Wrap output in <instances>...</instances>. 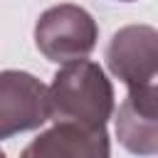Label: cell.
Segmentation results:
<instances>
[{"instance_id":"cell-1","label":"cell","mask_w":158,"mask_h":158,"mask_svg":"<svg viewBox=\"0 0 158 158\" xmlns=\"http://www.w3.org/2000/svg\"><path fill=\"white\" fill-rule=\"evenodd\" d=\"M49 89V118L91 128L106 126L114 111V89L96 62L79 59L64 64Z\"/></svg>"},{"instance_id":"cell-2","label":"cell","mask_w":158,"mask_h":158,"mask_svg":"<svg viewBox=\"0 0 158 158\" xmlns=\"http://www.w3.org/2000/svg\"><path fill=\"white\" fill-rule=\"evenodd\" d=\"M96 22L79 5H57L40 15L35 25L37 49L57 64L84 59L96 44Z\"/></svg>"},{"instance_id":"cell-3","label":"cell","mask_w":158,"mask_h":158,"mask_svg":"<svg viewBox=\"0 0 158 158\" xmlns=\"http://www.w3.org/2000/svg\"><path fill=\"white\" fill-rule=\"evenodd\" d=\"M49 121V89L27 72H0V141Z\"/></svg>"},{"instance_id":"cell-4","label":"cell","mask_w":158,"mask_h":158,"mask_svg":"<svg viewBox=\"0 0 158 158\" xmlns=\"http://www.w3.org/2000/svg\"><path fill=\"white\" fill-rule=\"evenodd\" d=\"M109 72L126 86L158 77V30L151 25H126L114 32L106 47Z\"/></svg>"},{"instance_id":"cell-5","label":"cell","mask_w":158,"mask_h":158,"mask_svg":"<svg viewBox=\"0 0 158 158\" xmlns=\"http://www.w3.org/2000/svg\"><path fill=\"white\" fill-rule=\"evenodd\" d=\"M116 136L136 156L158 153V77L128 86V96L116 111Z\"/></svg>"},{"instance_id":"cell-6","label":"cell","mask_w":158,"mask_h":158,"mask_svg":"<svg viewBox=\"0 0 158 158\" xmlns=\"http://www.w3.org/2000/svg\"><path fill=\"white\" fill-rule=\"evenodd\" d=\"M20 158H111L106 126L91 128L72 121H54V126L40 133Z\"/></svg>"},{"instance_id":"cell-7","label":"cell","mask_w":158,"mask_h":158,"mask_svg":"<svg viewBox=\"0 0 158 158\" xmlns=\"http://www.w3.org/2000/svg\"><path fill=\"white\" fill-rule=\"evenodd\" d=\"M0 158H5V153H2V151H0Z\"/></svg>"},{"instance_id":"cell-8","label":"cell","mask_w":158,"mask_h":158,"mask_svg":"<svg viewBox=\"0 0 158 158\" xmlns=\"http://www.w3.org/2000/svg\"><path fill=\"white\" fill-rule=\"evenodd\" d=\"M121 2H131V0H121Z\"/></svg>"}]
</instances>
